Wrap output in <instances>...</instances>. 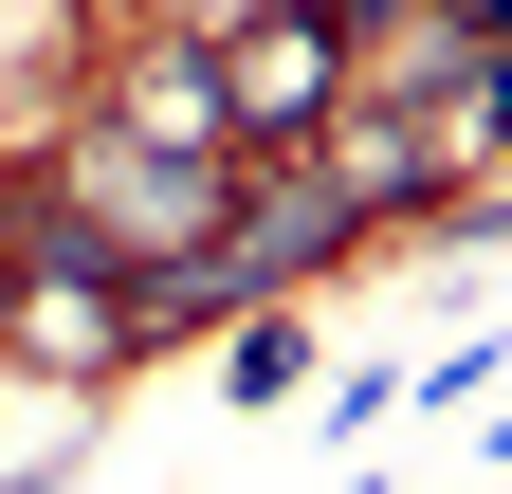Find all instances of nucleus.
<instances>
[{
    "label": "nucleus",
    "mask_w": 512,
    "mask_h": 494,
    "mask_svg": "<svg viewBox=\"0 0 512 494\" xmlns=\"http://www.w3.org/2000/svg\"><path fill=\"white\" fill-rule=\"evenodd\" d=\"M238 19H275V0H165V37H183V55H220Z\"/></svg>",
    "instance_id": "4"
},
{
    "label": "nucleus",
    "mask_w": 512,
    "mask_h": 494,
    "mask_svg": "<svg viewBox=\"0 0 512 494\" xmlns=\"http://www.w3.org/2000/svg\"><path fill=\"white\" fill-rule=\"evenodd\" d=\"M19 293H37V257H19V202H0V330H19Z\"/></svg>",
    "instance_id": "5"
},
{
    "label": "nucleus",
    "mask_w": 512,
    "mask_h": 494,
    "mask_svg": "<svg viewBox=\"0 0 512 494\" xmlns=\"http://www.w3.org/2000/svg\"><path fill=\"white\" fill-rule=\"evenodd\" d=\"M476 238H512V220H476Z\"/></svg>",
    "instance_id": "6"
},
{
    "label": "nucleus",
    "mask_w": 512,
    "mask_h": 494,
    "mask_svg": "<svg viewBox=\"0 0 512 494\" xmlns=\"http://www.w3.org/2000/svg\"><path fill=\"white\" fill-rule=\"evenodd\" d=\"M293 366H311V330H293V312H238V366H220L238 403H293Z\"/></svg>",
    "instance_id": "3"
},
{
    "label": "nucleus",
    "mask_w": 512,
    "mask_h": 494,
    "mask_svg": "<svg viewBox=\"0 0 512 494\" xmlns=\"http://www.w3.org/2000/svg\"><path fill=\"white\" fill-rule=\"evenodd\" d=\"M202 92H220V147L238 165H293V147H330V110H348V37L311 19V0H275V19H238L202 55Z\"/></svg>",
    "instance_id": "1"
},
{
    "label": "nucleus",
    "mask_w": 512,
    "mask_h": 494,
    "mask_svg": "<svg viewBox=\"0 0 512 494\" xmlns=\"http://www.w3.org/2000/svg\"><path fill=\"white\" fill-rule=\"evenodd\" d=\"M110 129H128V147H165V165H238V147H220V92H202V55H183V37H147V55H128Z\"/></svg>",
    "instance_id": "2"
}]
</instances>
